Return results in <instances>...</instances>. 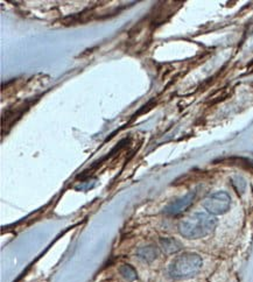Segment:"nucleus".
<instances>
[{"mask_svg":"<svg viewBox=\"0 0 253 282\" xmlns=\"http://www.w3.org/2000/svg\"><path fill=\"white\" fill-rule=\"evenodd\" d=\"M195 196L196 194L195 193H189L187 194L186 196L179 198L178 201L173 202L172 204H169L167 208L165 209V212L167 213L169 216H175V215H180L183 211H186L188 208L193 204V202L195 200Z\"/></svg>","mask_w":253,"mask_h":282,"instance_id":"4","label":"nucleus"},{"mask_svg":"<svg viewBox=\"0 0 253 282\" xmlns=\"http://www.w3.org/2000/svg\"><path fill=\"white\" fill-rule=\"evenodd\" d=\"M160 245L162 251L167 254H172V253H175L181 249V243L178 241L174 238H162L160 239Z\"/></svg>","mask_w":253,"mask_h":282,"instance_id":"5","label":"nucleus"},{"mask_svg":"<svg viewBox=\"0 0 253 282\" xmlns=\"http://www.w3.org/2000/svg\"><path fill=\"white\" fill-rule=\"evenodd\" d=\"M202 258L196 253L187 252L174 258L168 268V273L173 279H186L194 276L202 267Z\"/></svg>","mask_w":253,"mask_h":282,"instance_id":"2","label":"nucleus"},{"mask_svg":"<svg viewBox=\"0 0 253 282\" xmlns=\"http://www.w3.org/2000/svg\"><path fill=\"white\" fill-rule=\"evenodd\" d=\"M231 205L230 195L225 191H217L205 198L203 207L210 215H223L229 211Z\"/></svg>","mask_w":253,"mask_h":282,"instance_id":"3","label":"nucleus"},{"mask_svg":"<svg viewBox=\"0 0 253 282\" xmlns=\"http://www.w3.org/2000/svg\"><path fill=\"white\" fill-rule=\"evenodd\" d=\"M232 184H233V187L236 188V190L240 191V193H243L245 187H246V184H245V181L241 179V177H233Z\"/></svg>","mask_w":253,"mask_h":282,"instance_id":"8","label":"nucleus"},{"mask_svg":"<svg viewBox=\"0 0 253 282\" xmlns=\"http://www.w3.org/2000/svg\"><path fill=\"white\" fill-rule=\"evenodd\" d=\"M217 220L210 213L196 212L179 224V231L187 239H201L214 232Z\"/></svg>","mask_w":253,"mask_h":282,"instance_id":"1","label":"nucleus"},{"mask_svg":"<svg viewBox=\"0 0 253 282\" xmlns=\"http://www.w3.org/2000/svg\"><path fill=\"white\" fill-rule=\"evenodd\" d=\"M158 254H159V251L155 246H145L137 251V255L147 262H151L153 261L154 259H157Z\"/></svg>","mask_w":253,"mask_h":282,"instance_id":"6","label":"nucleus"},{"mask_svg":"<svg viewBox=\"0 0 253 282\" xmlns=\"http://www.w3.org/2000/svg\"><path fill=\"white\" fill-rule=\"evenodd\" d=\"M119 272H120L122 277H124V279L128 280V281L132 282V281H135L137 279V272L132 266L122 265L120 268H119Z\"/></svg>","mask_w":253,"mask_h":282,"instance_id":"7","label":"nucleus"}]
</instances>
